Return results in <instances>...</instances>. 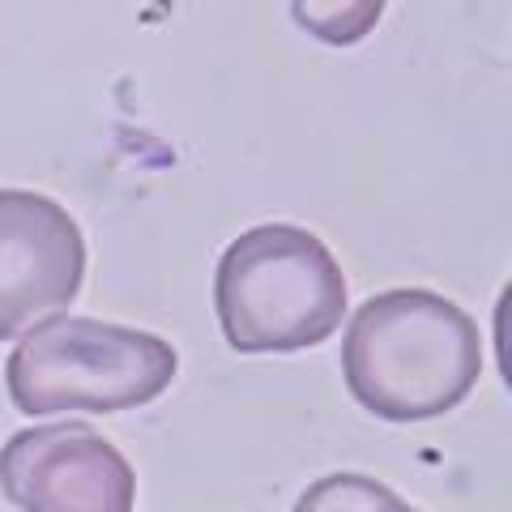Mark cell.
Here are the masks:
<instances>
[{
  "instance_id": "6da1fadb",
  "label": "cell",
  "mask_w": 512,
  "mask_h": 512,
  "mask_svg": "<svg viewBox=\"0 0 512 512\" xmlns=\"http://www.w3.org/2000/svg\"><path fill=\"white\" fill-rule=\"evenodd\" d=\"M350 397L384 423L440 419L483 376V338L466 308L423 286L380 291L342 338Z\"/></svg>"
},
{
  "instance_id": "7a4b0ae2",
  "label": "cell",
  "mask_w": 512,
  "mask_h": 512,
  "mask_svg": "<svg viewBox=\"0 0 512 512\" xmlns=\"http://www.w3.org/2000/svg\"><path fill=\"white\" fill-rule=\"evenodd\" d=\"M214 312L222 338L239 355H291L338 333L346 274L312 231L261 222L218 256Z\"/></svg>"
},
{
  "instance_id": "3957f363",
  "label": "cell",
  "mask_w": 512,
  "mask_h": 512,
  "mask_svg": "<svg viewBox=\"0 0 512 512\" xmlns=\"http://www.w3.org/2000/svg\"><path fill=\"white\" fill-rule=\"evenodd\" d=\"M180 355L167 338L94 316H52L13 346L9 402L30 419L64 410L120 414L171 389Z\"/></svg>"
},
{
  "instance_id": "277c9868",
  "label": "cell",
  "mask_w": 512,
  "mask_h": 512,
  "mask_svg": "<svg viewBox=\"0 0 512 512\" xmlns=\"http://www.w3.org/2000/svg\"><path fill=\"white\" fill-rule=\"evenodd\" d=\"M0 491L22 512H133L137 474L94 427L47 423L0 448Z\"/></svg>"
},
{
  "instance_id": "5b68a950",
  "label": "cell",
  "mask_w": 512,
  "mask_h": 512,
  "mask_svg": "<svg viewBox=\"0 0 512 512\" xmlns=\"http://www.w3.org/2000/svg\"><path fill=\"white\" fill-rule=\"evenodd\" d=\"M86 278V235L60 201L0 188V342L69 308Z\"/></svg>"
},
{
  "instance_id": "8992f818",
  "label": "cell",
  "mask_w": 512,
  "mask_h": 512,
  "mask_svg": "<svg viewBox=\"0 0 512 512\" xmlns=\"http://www.w3.org/2000/svg\"><path fill=\"white\" fill-rule=\"evenodd\" d=\"M291 512H414L389 483L372 474H325L295 500Z\"/></svg>"
}]
</instances>
